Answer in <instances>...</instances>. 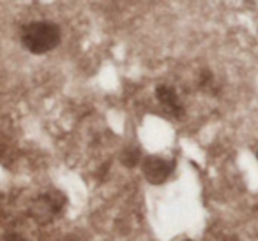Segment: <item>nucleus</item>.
Here are the masks:
<instances>
[{
	"mask_svg": "<svg viewBox=\"0 0 258 241\" xmlns=\"http://www.w3.org/2000/svg\"><path fill=\"white\" fill-rule=\"evenodd\" d=\"M256 157H258V150H256Z\"/></svg>",
	"mask_w": 258,
	"mask_h": 241,
	"instance_id": "obj_8",
	"label": "nucleus"
},
{
	"mask_svg": "<svg viewBox=\"0 0 258 241\" xmlns=\"http://www.w3.org/2000/svg\"><path fill=\"white\" fill-rule=\"evenodd\" d=\"M4 241H22V239H20V237L16 236V234H11V236H8Z\"/></svg>",
	"mask_w": 258,
	"mask_h": 241,
	"instance_id": "obj_6",
	"label": "nucleus"
},
{
	"mask_svg": "<svg viewBox=\"0 0 258 241\" xmlns=\"http://www.w3.org/2000/svg\"><path fill=\"white\" fill-rule=\"evenodd\" d=\"M223 241H237V237H225Z\"/></svg>",
	"mask_w": 258,
	"mask_h": 241,
	"instance_id": "obj_7",
	"label": "nucleus"
},
{
	"mask_svg": "<svg viewBox=\"0 0 258 241\" xmlns=\"http://www.w3.org/2000/svg\"><path fill=\"white\" fill-rule=\"evenodd\" d=\"M66 206V197L60 194V192H50V194L43 195L37 201H34L32 208H30V213L32 216L41 223L50 222L51 218L58 215V213L64 209Z\"/></svg>",
	"mask_w": 258,
	"mask_h": 241,
	"instance_id": "obj_2",
	"label": "nucleus"
},
{
	"mask_svg": "<svg viewBox=\"0 0 258 241\" xmlns=\"http://www.w3.org/2000/svg\"><path fill=\"white\" fill-rule=\"evenodd\" d=\"M173 167H175V162L173 160H166L163 157H147L142 162V171H144L145 178L151 181L152 185H161L165 183L166 180L172 174Z\"/></svg>",
	"mask_w": 258,
	"mask_h": 241,
	"instance_id": "obj_3",
	"label": "nucleus"
},
{
	"mask_svg": "<svg viewBox=\"0 0 258 241\" xmlns=\"http://www.w3.org/2000/svg\"><path fill=\"white\" fill-rule=\"evenodd\" d=\"M122 164L127 167H135L138 162H140V153L137 152V150H125L124 153H122L120 157Z\"/></svg>",
	"mask_w": 258,
	"mask_h": 241,
	"instance_id": "obj_5",
	"label": "nucleus"
},
{
	"mask_svg": "<svg viewBox=\"0 0 258 241\" xmlns=\"http://www.w3.org/2000/svg\"><path fill=\"white\" fill-rule=\"evenodd\" d=\"M22 44L34 55H43L60 44V29L50 22H34L23 27Z\"/></svg>",
	"mask_w": 258,
	"mask_h": 241,
	"instance_id": "obj_1",
	"label": "nucleus"
},
{
	"mask_svg": "<svg viewBox=\"0 0 258 241\" xmlns=\"http://www.w3.org/2000/svg\"><path fill=\"white\" fill-rule=\"evenodd\" d=\"M156 97H158L163 106L168 107L177 116L182 114V106H180V102H179V95H177V92L172 86H165V85L158 86V88H156Z\"/></svg>",
	"mask_w": 258,
	"mask_h": 241,
	"instance_id": "obj_4",
	"label": "nucleus"
}]
</instances>
